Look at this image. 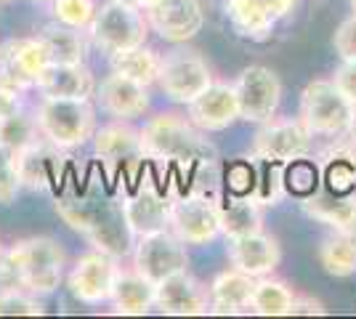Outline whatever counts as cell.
<instances>
[{"mask_svg":"<svg viewBox=\"0 0 356 319\" xmlns=\"http://www.w3.org/2000/svg\"><path fill=\"white\" fill-rule=\"evenodd\" d=\"M59 215L88 240L96 250L109 253L115 259H122L134 253V231L125 221V213L118 199L106 197L96 189H88L83 195H70L56 202Z\"/></svg>","mask_w":356,"mask_h":319,"instance_id":"cell-1","label":"cell"},{"mask_svg":"<svg viewBox=\"0 0 356 319\" xmlns=\"http://www.w3.org/2000/svg\"><path fill=\"white\" fill-rule=\"evenodd\" d=\"M144 157L154 163H176V165H210L216 160V147L208 133L200 131L189 117L176 112L154 115L138 131Z\"/></svg>","mask_w":356,"mask_h":319,"instance_id":"cell-2","label":"cell"},{"mask_svg":"<svg viewBox=\"0 0 356 319\" xmlns=\"http://www.w3.org/2000/svg\"><path fill=\"white\" fill-rule=\"evenodd\" d=\"M43 138L56 144L59 149L83 147L96 133V109L90 99H51L43 101L35 112Z\"/></svg>","mask_w":356,"mask_h":319,"instance_id":"cell-3","label":"cell"},{"mask_svg":"<svg viewBox=\"0 0 356 319\" xmlns=\"http://www.w3.org/2000/svg\"><path fill=\"white\" fill-rule=\"evenodd\" d=\"M356 106L332 80H312L300 93V122L312 136H343L354 125Z\"/></svg>","mask_w":356,"mask_h":319,"instance_id":"cell-4","label":"cell"},{"mask_svg":"<svg viewBox=\"0 0 356 319\" xmlns=\"http://www.w3.org/2000/svg\"><path fill=\"white\" fill-rule=\"evenodd\" d=\"M149 30L152 27H149L147 11H141L128 0H106L93 16L88 35L104 54H115L122 48L144 46Z\"/></svg>","mask_w":356,"mask_h":319,"instance_id":"cell-5","label":"cell"},{"mask_svg":"<svg viewBox=\"0 0 356 319\" xmlns=\"http://www.w3.org/2000/svg\"><path fill=\"white\" fill-rule=\"evenodd\" d=\"M157 85L170 101L189 106L200 93L213 85V72L200 51L176 43V48L160 59Z\"/></svg>","mask_w":356,"mask_h":319,"instance_id":"cell-6","label":"cell"},{"mask_svg":"<svg viewBox=\"0 0 356 319\" xmlns=\"http://www.w3.org/2000/svg\"><path fill=\"white\" fill-rule=\"evenodd\" d=\"M170 231L186 245H205L216 240L221 234L218 199L200 189L170 199Z\"/></svg>","mask_w":356,"mask_h":319,"instance_id":"cell-7","label":"cell"},{"mask_svg":"<svg viewBox=\"0 0 356 319\" xmlns=\"http://www.w3.org/2000/svg\"><path fill=\"white\" fill-rule=\"evenodd\" d=\"M312 131L293 117H268L252 138V154L266 163H293L312 152Z\"/></svg>","mask_w":356,"mask_h":319,"instance_id":"cell-8","label":"cell"},{"mask_svg":"<svg viewBox=\"0 0 356 319\" xmlns=\"http://www.w3.org/2000/svg\"><path fill=\"white\" fill-rule=\"evenodd\" d=\"M234 91L239 101V120L266 122L277 115L282 101V83L264 64L245 67L234 80Z\"/></svg>","mask_w":356,"mask_h":319,"instance_id":"cell-9","label":"cell"},{"mask_svg":"<svg viewBox=\"0 0 356 319\" xmlns=\"http://www.w3.org/2000/svg\"><path fill=\"white\" fill-rule=\"evenodd\" d=\"M48 64L43 43L35 38H11L0 43V88L24 93L38 85V77Z\"/></svg>","mask_w":356,"mask_h":319,"instance_id":"cell-10","label":"cell"},{"mask_svg":"<svg viewBox=\"0 0 356 319\" xmlns=\"http://www.w3.org/2000/svg\"><path fill=\"white\" fill-rule=\"evenodd\" d=\"M19 245L22 272H24V290L35 295H48L59 288L64 277V250L51 237H27Z\"/></svg>","mask_w":356,"mask_h":319,"instance_id":"cell-11","label":"cell"},{"mask_svg":"<svg viewBox=\"0 0 356 319\" xmlns=\"http://www.w3.org/2000/svg\"><path fill=\"white\" fill-rule=\"evenodd\" d=\"M134 266L157 285V282H163L165 277L184 272L189 266L186 243L178 240L170 229L144 234L134 245Z\"/></svg>","mask_w":356,"mask_h":319,"instance_id":"cell-12","label":"cell"},{"mask_svg":"<svg viewBox=\"0 0 356 319\" xmlns=\"http://www.w3.org/2000/svg\"><path fill=\"white\" fill-rule=\"evenodd\" d=\"M118 261L120 259L102 253L96 247L86 256H80L70 272V290H72L74 298L88 306H99L109 301L120 272Z\"/></svg>","mask_w":356,"mask_h":319,"instance_id":"cell-13","label":"cell"},{"mask_svg":"<svg viewBox=\"0 0 356 319\" xmlns=\"http://www.w3.org/2000/svg\"><path fill=\"white\" fill-rule=\"evenodd\" d=\"M154 306L170 317H202L210 311V288L184 269L157 282Z\"/></svg>","mask_w":356,"mask_h":319,"instance_id":"cell-14","label":"cell"},{"mask_svg":"<svg viewBox=\"0 0 356 319\" xmlns=\"http://www.w3.org/2000/svg\"><path fill=\"white\" fill-rule=\"evenodd\" d=\"M298 0H223L226 16L237 35L250 40H266L274 24L296 8Z\"/></svg>","mask_w":356,"mask_h":319,"instance_id":"cell-15","label":"cell"},{"mask_svg":"<svg viewBox=\"0 0 356 319\" xmlns=\"http://www.w3.org/2000/svg\"><path fill=\"white\" fill-rule=\"evenodd\" d=\"M149 27L168 43H186L197 38L205 24V11L200 0H160L147 11Z\"/></svg>","mask_w":356,"mask_h":319,"instance_id":"cell-16","label":"cell"},{"mask_svg":"<svg viewBox=\"0 0 356 319\" xmlns=\"http://www.w3.org/2000/svg\"><path fill=\"white\" fill-rule=\"evenodd\" d=\"M96 104L115 120H136L149 109V85L112 72L96 85Z\"/></svg>","mask_w":356,"mask_h":319,"instance_id":"cell-17","label":"cell"},{"mask_svg":"<svg viewBox=\"0 0 356 319\" xmlns=\"http://www.w3.org/2000/svg\"><path fill=\"white\" fill-rule=\"evenodd\" d=\"M189 120L205 131V133H216V131H226L232 122L239 120V101L234 85L229 83H216L205 88L189 104Z\"/></svg>","mask_w":356,"mask_h":319,"instance_id":"cell-18","label":"cell"},{"mask_svg":"<svg viewBox=\"0 0 356 319\" xmlns=\"http://www.w3.org/2000/svg\"><path fill=\"white\" fill-rule=\"evenodd\" d=\"M120 205H122L125 221L136 237L170 229V199L149 183L136 186L128 197L120 199Z\"/></svg>","mask_w":356,"mask_h":319,"instance_id":"cell-19","label":"cell"},{"mask_svg":"<svg viewBox=\"0 0 356 319\" xmlns=\"http://www.w3.org/2000/svg\"><path fill=\"white\" fill-rule=\"evenodd\" d=\"M229 261L234 269L258 279V277H266L280 266L282 247L277 243V237H271L261 229V231H252L245 237H232L229 240Z\"/></svg>","mask_w":356,"mask_h":319,"instance_id":"cell-20","label":"cell"},{"mask_svg":"<svg viewBox=\"0 0 356 319\" xmlns=\"http://www.w3.org/2000/svg\"><path fill=\"white\" fill-rule=\"evenodd\" d=\"M96 85L99 83L93 80V72L86 67V61L80 64L48 61L35 88L51 99H90L96 93Z\"/></svg>","mask_w":356,"mask_h":319,"instance_id":"cell-21","label":"cell"},{"mask_svg":"<svg viewBox=\"0 0 356 319\" xmlns=\"http://www.w3.org/2000/svg\"><path fill=\"white\" fill-rule=\"evenodd\" d=\"M59 147L51 144L48 138L35 141L32 147L22 149L16 154V167H19V179L22 186H30V189H51L56 179H59Z\"/></svg>","mask_w":356,"mask_h":319,"instance_id":"cell-22","label":"cell"},{"mask_svg":"<svg viewBox=\"0 0 356 319\" xmlns=\"http://www.w3.org/2000/svg\"><path fill=\"white\" fill-rule=\"evenodd\" d=\"M252 290H255V277L229 269L218 274L210 285V311L213 314H245L252 306Z\"/></svg>","mask_w":356,"mask_h":319,"instance_id":"cell-23","label":"cell"},{"mask_svg":"<svg viewBox=\"0 0 356 319\" xmlns=\"http://www.w3.org/2000/svg\"><path fill=\"white\" fill-rule=\"evenodd\" d=\"M154 290H157V285L147 279L136 266L134 269H120L109 301L115 306V314L141 317L154 306Z\"/></svg>","mask_w":356,"mask_h":319,"instance_id":"cell-24","label":"cell"},{"mask_svg":"<svg viewBox=\"0 0 356 319\" xmlns=\"http://www.w3.org/2000/svg\"><path fill=\"white\" fill-rule=\"evenodd\" d=\"M303 211L335 231H356V192L335 195L327 189V195H309L303 197Z\"/></svg>","mask_w":356,"mask_h":319,"instance_id":"cell-25","label":"cell"},{"mask_svg":"<svg viewBox=\"0 0 356 319\" xmlns=\"http://www.w3.org/2000/svg\"><path fill=\"white\" fill-rule=\"evenodd\" d=\"M93 152L109 165H122L128 160L144 157L138 131H134L131 125H122V120L104 125L93 133Z\"/></svg>","mask_w":356,"mask_h":319,"instance_id":"cell-26","label":"cell"},{"mask_svg":"<svg viewBox=\"0 0 356 319\" xmlns=\"http://www.w3.org/2000/svg\"><path fill=\"white\" fill-rule=\"evenodd\" d=\"M218 218H221V234H226V240L245 237L264 229V211L255 197L232 195L226 199H218Z\"/></svg>","mask_w":356,"mask_h":319,"instance_id":"cell-27","label":"cell"},{"mask_svg":"<svg viewBox=\"0 0 356 319\" xmlns=\"http://www.w3.org/2000/svg\"><path fill=\"white\" fill-rule=\"evenodd\" d=\"M38 40L43 43L48 61H56V64H80V61H86L88 43H86V32L83 30L67 27V24L54 19L51 24H45L43 30L38 32Z\"/></svg>","mask_w":356,"mask_h":319,"instance_id":"cell-28","label":"cell"},{"mask_svg":"<svg viewBox=\"0 0 356 319\" xmlns=\"http://www.w3.org/2000/svg\"><path fill=\"white\" fill-rule=\"evenodd\" d=\"M160 59H163V56L144 43V46L122 48V51L109 54V67H112V72H118V75H125V77H131V80L144 83V85H152V83H157Z\"/></svg>","mask_w":356,"mask_h":319,"instance_id":"cell-29","label":"cell"},{"mask_svg":"<svg viewBox=\"0 0 356 319\" xmlns=\"http://www.w3.org/2000/svg\"><path fill=\"white\" fill-rule=\"evenodd\" d=\"M296 293L290 285H284L282 279L274 277H258L255 290H252V306L250 311L258 317H290L293 311Z\"/></svg>","mask_w":356,"mask_h":319,"instance_id":"cell-30","label":"cell"},{"mask_svg":"<svg viewBox=\"0 0 356 319\" xmlns=\"http://www.w3.org/2000/svg\"><path fill=\"white\" fill-rule=\"evenodd\" d=\"M319 263L330 277L356 274V231H335L319 245Z\"/></svg>","mask_w":356,"mask_h":319,"instance_id":"cell-31","label":"cell"},{"mask_svg":"<svg viewBox=\"0 0 356 319\" xmlns=\"http://www.w3.org/2000/svg\"><path fill=\"white\" fill-rule=\"evenodd\" d=\"M40 138H43V133H40L38 117H32V115L22 112V109L0 120V144H3L6 149H11L14 154L32 147V144L40 141Z\"/></svg>","mask_w":356,"mask_h":319,"instance_id":"cell-32","label":"cell"},{"mask_svg":"<svg viewBox=\"0 0 356 319\" xmlns=\"http://www.w3.org/2000/svg\"><path fill=\"white\" fill-rule=\"evenodd\" d=\"M96 11H99L96 0H54L51 3L54 19L67 27H74V30H88Z\"/></svg>","mask_w":356,"mask_h":319,"instance_id":"cell-33","label":"cell"},{"mask_svg":"<svg viewBox=\"0 0 356 319\" xmlns=\"http://www.w3.org/2000/svg\"><path fill=\"white\" fill-rule=\"evenodd\" d=\"M43 311V304L35 298V293H30V290H0V317H38Z\"/></svg>","mask_w":356,"mask_h":319,"instance_id":"cell-34","label":"cell"},{"mask_svg":"<svg viewBox=\"0 0 356 319\" xmlns=\"http://www.w3.org/2000/svg\"><path fill=\"white\" fill-rule=\"evenodd\" d=\"M22 189L19 167H16V154L0 144V205H11Z\"/></svg>","mask_w":356,"mask_h":319,"instance_id":"cell-35","label":"cell"},{"mask_svg":"<svg viewBox=\"0 0 356 319\" xmlns=\"http://www.w3.org/2000/svg\"><path fill=\"white\" fill-rule=\"evenodd\" d=\"M290 170H287V176H284V183L290 186V192H296L298 197H309L314 195V189H316V167L312 163H306V157H300V160H293V163H287Z\"/></svg>","mask_w":356,"mask_h":319,"instance_id":"cell-36","label":"cell"},{"mask_svg":"<svg viewBox=\"0 0 356 319\" xmlns=\"http://www.w3.org/2000/svg\"><path fill=\"white\" fill-rule=\"evenodd\" d=\"M327 189L335 195H348L356 189V165L351 157H341L335 163L327 165Z\"/></svg>","mask_w":356,"mask_h":319,"instance_id":"cell-37","label":"cell"},{"mask_svg":"<svg viewBox=\"0 0 356 319\" xmlns=\"http://www.w3.org/2000/svg\"><path fill=\"white\" fill-rule=\"evenodd\" d=\"M0 288H22L24 290V272H22V256L19 245H11L0 253Z\"/></svg>","mask_w":356,"mask_h":319,"instance_id":"cell-38","label":"cell"},{"mask_svg":"<svg viewBox=\"0 0 356 319\" xmlns=\"http://www.w3.org/2000/svg\"><path fill=\"white\" fill-rule=\"evenodd\" d=\"M332 46H335V54L343 61H356V14L348 16L341 27L335 30Z\"/></svg>","mask_w":356,"mask_h":319,"instance_id":"cell-39","label":"cell"},{"mask_svg":"<svg viewBox=\"0 0 356 319\" xmlns=\"http://www.w3.org/2000/svg\"><path fill=\"white\" fill-rule=\"evenodd\" d=\"M332 83L341 88V93L356 106V61H343L341 67L335 69Z\"/></svg>","mask_w":356,"mask_h":319,"instance_id":"cell-40","label":"cell"},{"mask_svg":"<svg viewBox=\"0 0 356 319\" xmlns=\"http://www.w3.org/2000/svg\"><path fill=\"white\" fill-rule=\"evenodd\" d=\"M293 314H325V304L316 301V298H309V295H296L290 317H293Z\"/></svg>","mask_w":356,"mask_h":319,"instance_id":"cell-41","label":"cell"},{"mask_svg":"<svg viewBox=\"0 0 356 319\" xmlns=\"http://www.w3.org/2000/svg\"><path fill=\"white\" fill-rule=\"evenodd\" d=\"M19 109H22V93L0 88V120L8 117V115H14V112H19Z\"/></svg>","mask_w":356,"mask_h":319,"instance_id":"cell-42","label":"cell"},{"mask_svg":"<svg viewBox=\"0 0 356 319\" xmlns=\"http://www.w3.org/2000/svg\"><path fill=\"white\" fill-rule=\"evenodd\" d=\"M128 3H134V6H138L141 11H149V8H152V6H157L160 0H128Z\"/></svg>","mask_w":356,"mask_h":319,"instance_id":"cell-43","label":"cell"},{"mask_svg":"<svg viewBox=\"0 0 356 319\" xmlns=\"http://www.w3.org/2000/svg\"><path fill=\"white\" fill-rule=\"evenodd\" d=\"M348 133H354L356 136V115H354V125H351V131H348Z\"/></svg>","mask_w":356,"mask_h":319,"instance_id":"cell-44","label":"cell"},{"mask_svg":"<svg viewBox=\"0 0 356 319\" xmlns=\"http://www.w3.org/2000/svg\"><path fill=\"white\" fill-rule=\"evenodd\" d=\"M32 3H40L43 6V3H54V0H32Z\"/></svg>","mask_w":356,"mask_h":319,"instance_id":"cell-45","label":"cell"},{"mask_svg":"<svg viewBox=\"0 0 356 319\" xmlns=\"http://www.w3.org/2000/svg\"><path fill=\"white\" fill-rule=\"evenodd\" d=\"M351 3V8H354V14H356V0H348Z\"/></svg>","mask_w":356,"mask_h":319,"instance_id":"cell-46","label":"cell"},{"mask_svg":"<svg viewBox=\"0 0 356 319\" xmlns=\"http://www.w3.org/2000/svg\"><path fill=\"white\" fill-rule=\"evenodd\" d=\"M0 3H16V0H0Z\"/></svg>","mask_w":356,"mask_h":319,"instance_id":"cell-47","label":"cell"},{"mask_svg":"<svg viewBox=\"0 0 356 319\" xmlns=\"http://www.w3.org/2000/svg\"><path fill=\"white\" fill-rule=\"evenodd\" d=\"M0 253H3V245H0Z\"/></svg>","mask_w":356,"mask_h":319,"instance_id":"cell-48","label":"cell"}]
</instances>
